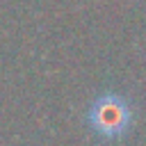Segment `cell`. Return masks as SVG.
Segmentation results:
<instances>
[{
	"label": "cell",
	"instance_id": "cell-1",
	"mask_svg": "<svg viewBox=\"0 0 146 146\" xmlns=\"http://www.w3.org/2000/svg\"><path fill=\"white\" fill-rule=\"evenodd\" d=\"M130 121H132V114H130L128 100H123L114 94L98 98L91 105V112H89L91 130L100 137H107V139L121 137L130 128Z\"/></svg>",
	"mask_w": 146,
	"mask_h": 146
}]
</instances>
